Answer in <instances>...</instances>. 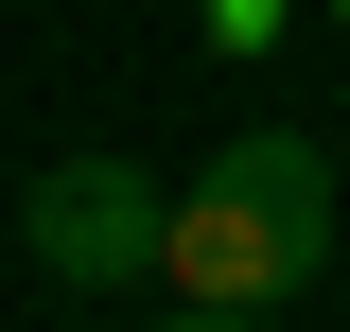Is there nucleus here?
<instances>
[{
  "label": "nucleus",
  "mask_w": 350,
  "mask_h": 332,
  "mask_svg": "<svg viewBox=\"0 0 350 332\" xmlns=\"http://www.w3.org/2000/svg\"><path fill=\"white\" fill-rule=\"evenodd\" d=\"M193 315H280V297L333 280V158L298 123H245L175 175V262H158Z\"/></svg>",
  "instance_id": "1"
},
{
  "label": "nucleus",
  "mask_w": 350,
  "mask_h": 332,
  "mask_svg": "<svg viewBox=\"0 0 350 332\" xmlns=\"http://www.w3.org/2000/svg\"><path fill=\"white\" fill-rule=\"evenodd\" d=\"M18 262H36L53 297H105L123 280H158L175 262V175H140V158H53L36 193H18Z\"/></svg>",
  "instance_id": "2"
},
{
  "label": "nucleus",
  "mask_w": 350,
  "mask_h": 332,
  "mask_svg": "<svg viewBox=\"0 0 350 332\" xmlns=\"http://www.w3.org/2000/svg\"><path fill=\"white\" fill-rule=\"evenodd\" d=\"M158 332H262V315H193V297H175V315H158Z\"/></svg>",
  "instance_id": "3"
},
{
  "label": "nucleus",
  "mask_w": 350,
  "mask_h": 332,
  "mask_svg": "<svg viewBox=\"0 0 350 332\" xmlns=\"http://www.w3.org/2000/svg\"><path fill=\"white\" fill-rule=\"evenodd\" d=\"M211 18H228V36H262V18H280V0H211Z\"/></svg>",
  "instance_id": "4"
}]
</instances>
